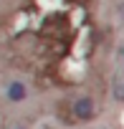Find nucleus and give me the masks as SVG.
Masks as SVG:
<instances>
[{
    "label": "nucleus",
    "mask_w": 124,
    "mask_h": 129,
    "mask_svg": "<svg viewBox=\"0 0 124 129\" xmlns=\"http://www.w3.org/2000/svg\"><path fill=\"white\" fill-rule=\"evenodd\" d=\"M71 111H74V119H79V121H91V119L96 116V104H94L91 96H81V99L74 101Z\"/></svg>",
    "instance_id": "1"
},
{
    "label": "nucleus",
    "mask_w": 124,
    "mask_h": 129,
    "mask_svg": "<svg viewBox=\"0 0 124 129\" xmlns=\"http://www.w3.org/2000/svg\"><path fill=\"white\" fill-rule=\"evenodd\" d=\"M5 96H8V101L20 104V101H25V99H28V89H25V84H23V81H13V84H8Z\"/></svg>",
    "instance_id": "2"
},
{
    "label": "nucleus",
    "mask_w": 124,
    "mask_h": 129,
    "mask_svg": "<svg viewBox=\"0 0 124 129\" xmlns=\"http://www.w3.org/2000/svg\"><path fill=\"white\" fill-rule=\"evenodd\" d=\"M41 129H56V126H48V124H46V126H41Z\"/></svg>",
    "instance_id": "3"
},
{
    "label": "nucleus",
    "mask_w": 124,
    "mask_h": 129,
    "mask_svg": "<svg viewBox=\"0 0 124 129\" xmlns=\"http://www.w3.org/2000/svg\"><path fill=\"white\" fill-rule=\"evenodd\" d=\"M15 129H25V126H15Z\"/></svg>",
    "instance_id": "4"
}]
</instances>
